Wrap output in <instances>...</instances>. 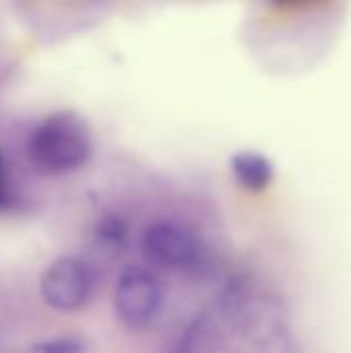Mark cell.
I'll list each match as a JSON object with an SVG mask.
<instances>
[{
  "instance_id": "cell-1",
  "label": "cell",
  "mask_w": 351,
  "mask_h": 353,
  "mask_svg": "<svg viewBox=\"0 0 351 353\" xmlns=\"http://www.w3.org/2000/svg\"><path fill=\"white\" fill-rule=\"evenodd\" d=\"M93 151L87 122L74 112L43 118L27 139V159L39 174L58 176L83 168Z\"/></svg>"
},
{
  "instance_id": "cell-7",
  "label": "cell",
  "mask_w": 351,
  "mask_h": 353,
  "mask_svg": "<svg viewBox=\"0 0 351 353\" xmlns=\"http://www.w3.org/2000/svg\"><path fill=\"white\" fill-rule=\"evenodd\" d=\"M95 238L99 246H103V250H112L114 254H120L128 238V223L124 221V217L116 213H108L97 221Z\"/></svg>"
},
{
  "instance_id": "cell-6",
  "label": "cell",
  "mask_w": 351,
  "mask_h": 353,
  "mask_svg": "<svg viewBox=\"0 0 351 353\" xmlns=\"http://www.w3.org/2000/svg\"><path fill=\"white\" fill-rule=\"evenodd\" d=\"M232 172L240 186L250 192H263L271 186L275 170L271 159L257 151H238L232 157Z\"/></svg>"
},
{
  "instance_id": "cell-5",
  "label": "cell",
  "mask_w": 351,
  "mask_h": 353,
  "mask_svg": "<svg viewBox=\"0 0 351 353\" xmlns=\"http://www.w3.org/2000/svg\"><path fill=\"white\" fill-rule=\"evenodd\" d=\"M219 327L211 314L203 312L182 329L168 353H219Z\"/></svg>"
},
{
  "instance_id": "cell-8",
  "label": "cell",
  "mask_w": 351,
  "mask_h": 353,
  "mask_svg": "<svg viewBox=\"0 0 351 353\" xmlns=\"http://www.w3.org/2000/svg\"><path fill=\"white\" fill-rule=\"evenodd\" d=\"M33 353H85V347L74 337H58L33 345Z\"/></svg>"
},
{
  "instance_id": "cell-2",
  "label": "cell",
  "mask_w": 351,
  "mask_h": 353,
  "mask_svg": "<svg viewBox=\"0 0 351 353\" xmlns=\"http://www.w3.org/2000/svg\"><path fill=\"white\" fill-rule=\"evenodd\" d=\"M163 304V288L153 271L143 265H128L120 271L114 290V310L126 329L149 327Z\"/></svg>"
},
{
  "instance_id": "cell-9",
  "label": "cell",
  "mask_w": 351,
  "mask_h": 353,
  "mask_svg": "<svg viewBox=\"0 0 351 353\" xmlns=\"http://www.w3.org/2000/svg\"><path fill=\"white\" fill-rule=\"evenodd\" d=\"M10 201V194H8V184H6V178H4V170H2V161H0V209H4Z\"/></svg>"
},
{
  "instance_id": "cell-3",
  "label": "cell",
  "mask_w": 351,
  "mask_h": 353,
  "mask_svg": "<svg viewBox=\"0 0 351 353\" xmlns=\"http://www.w3.org/2000/svg\"><path fill=\"white\" fill-rule=\"evenodd\" d=\"M143 256L157 267L170 271H188L199 263L201 244L197 236L176 221L151 223L141 240Z\"/></svg>"
},
{
  "instance_id": "cell-4",
  "label": "cell",
  "mask_w": 351,
  "mask_h": 353,
  "mask_svg": "<svg viewBox=\"0 0 351 353\" xmlns=\"http://www.w3.org/2000/svg\"><path fill=\"white\" fill-rule=\"evenodd\" d=\"M93 275L77 256L56 259L41 277V298L58 312L79 310L91 296Z\"/></svg>"
}]
</instances>
